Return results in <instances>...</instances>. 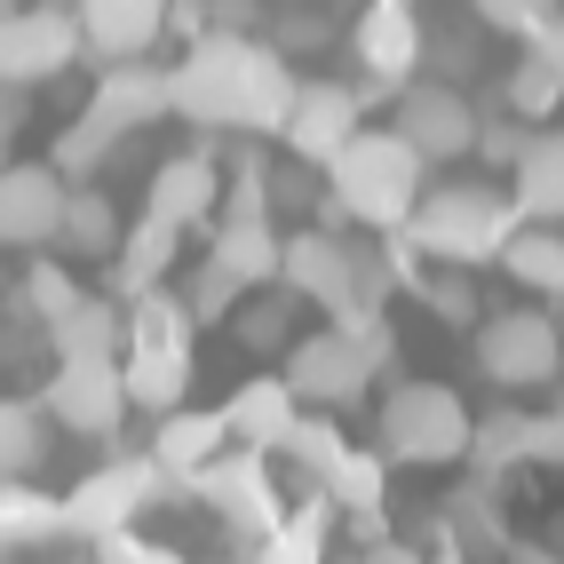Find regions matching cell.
I'll return each instance as SVG.
<instances>
[{
	"mask_svg": "<svg viewBox=\"0 0 564 564\" xmlns=\"http://www.w3.org/2000/svg\"><path fill=\"white\" fill-rule=\"evenodd\" d=\"M294 72L279 48L239 41V32H199L192 56L167 72V104L192 128H231V135H279L294 111Z\"/></svg>",
	"mask_w": 564,
	"mask_h": 564,
	"instance_id": "6da1fadb",
	"label": "cell"
},
{
	"mask_svg": "<svg viewBox=\"0 0 564 564\" xmlns=\"http://www.w3.org/2000/svg\"><path fill=\"white\" fill-rule=\"evenodd\" d=\"M517 239V207L494 183H430L405 215V247L430 262V271H477V262H501V247Z\"/></svg>",
	"mask_w": 564,
	"mask_h": 564,
	"instance_id": "7a4b0ae2",
	"label": "cell"
},
{
	"mask_svg": "<svg viewBox=\"0 0 564 564\" xmlns=\"http://www.w3.org/2000/svg\"><path fill=\"white\" fill-rule=\"evenodd\" d=\"M326 183H334V199H343L350 223H366V231H405L413 199L430 192V167L398 128H358L343 152L326 160Z\"/></svg>",
	"mask_w": 564,
	"mask_h": 564,
	"instance_id": "3957f363",
	"label": "cell"
},
{
	"mask_svg": "<svg viewBox=\"0 0 564 564\" xmlns=\"http://www.w3.org/2000/svg\"><path fill=\"white\" fill-rule=\"evenodd\" d=\"M128 334H120V382H128V405L143 413H175L183 390H192V311H183V294L152 286L135 294V311H120Z\"/></svg>",
	"mask_w": 564,
	"mask_h": 564,
	"instance_id": "277c9868",
	"label": "cell"
},
{
	"mask_svg": "<svg viewBox=\"0 0 564 564\" xmlns=\"http://www.w3.org/2000/svg\"><path fill=\"white\" fill-rule=\"evenodd\" d=\"M477 413L462 405V390L445 382H390L382 390V422H373V454L398 469H445L469 454Z\"/></svg>",
	"mask_w": 564,
	"mask_h": 564,
	"instance_id": "5b68a950",
	"label": "cell"
},
{
	"mask_svg": "<svg viewBox=\"0 0 564 564\" xmlns=\"http://www.w3.org/2000/svg\"><path fill=\"white\" fill-rule=\"evenodd\" d=\"M477 373L494 390H556L564 382V326L549 311L477 318Z\"/></svg>",
	"mask_w": 564,
	"mask_h": 564,
	"instance_id": "8992f818",
	"label": "cell"
},
{
	"mask_svg": "<svg viewBox=\"0 0 564 564\" xmlns=\"http://www.w3.org/2000/svg\"><path fill=\"white\" fill-rule=\"evenodd\" d=\"M152 501H167V469L152 454L104 462V469H88L64 494V541H111V533H128Z\"/></svg>",
	"mask_w": 564,
	"mask_h": 564,
	"instance_id": "52a82bcc",
	"label": "cell"
},
{
	"mask_svg": "<svg viewBox=\"0 0 564 564\" xmlns=\"http://www.w3.org/2000/svg\"><path fill=\"white\" fill-rule=\"evenodd\" d=\"M192 494H207L215 501V517L231 524L239 541H271L279 524H286V501H279V485H271V462L262 454H215L199 477H192Z\"/></svg>",
	"mask_w": 564,
	"mask_h": 564,
	"instance_id": "ba28073f",
	"label": "cell"
},
{
	"mask_svg": "<svg viewBox=\"0 0 564 564\" xmlns=\"http://www.w3.org/2000/svg\"><path fill=\"white\" fill-rule=\"evenodd\" d=\"M80 24H72V9H17L9 24H0V88H48L64 64H80Z\"/></svg>",
	"mask_w": 564,
	"mask_h": 564,
	"instance_id": "9c48e42d",
	"label": "cell"
},
{
	"mask_svg": "<svg viewBox=\"0 0 564 564\" xmlns=\"http://www.w3.org/2000/svg\"><path fill=\"white\" fill-rule=\"evenodd\" d=\"M279 382L294 390V405H326V413H343L350 398H366L373 390V358H366V343H350V334H303V343L286 350V373Z\"/></svg>",
	"mask_w": 564,
	"mask_h": 564,
	"instance_id": "30bf717a",
	"label": "cell"
},
{
	"mask_svg": "<svg viewBox=\"0 0 564 564\" xmlns=\"http://www.w3.org/2000/svg\"><path fill=\"white\" fill-rule=\"evenodd\" d=\"M48 422L72 437H111L128 422V382H120V358H72L48 373Z\"/></svg>",
	"mask_w": 564,
	"mask_h": 564,
	"instance_id": "8fae6325",
	"label": "cell"
},
{
	"mask_svg": "<svg viewBox=\"0 0 564 564\" xmlns=\"http://www.w3.org/2000/svg\"><path fill=\"white\" fill-rule=\"evenodd\" d=\"M398 135L422 152V167L437 160H462L469 152V135H477V111L454 80H405L398 88Z\"/></svg>",
	"mask_w": 564,
	"mask_h": 564,
	"instance_id": "7c38bea8",
	"label": "cell"
},
{
	"mask_svg": "<svg viewBox=\"0 0 564 564\" xmlns=\"http://www.w3.org/2000/svg\"><path fill=\"white\" fill-rule=\"evenodd\" d=\"M358 128H366V96H358V88H343V80H303L279 135H286V152L303 160V167H326Z\"/></svg>",
	"mask_w": 564,
	"mask_h": 564,
	"instance_id": "4fadbf2b",
	"label": "cell"
},
{
	"mask_svg": "<svg viewBox=\"0 0 564 564\" xmlns=\"http://www.w3.org/2000/svg\"><path fill=\"white\" fill-rule=\"evenodd\" d=\"M72 183L48 160H0V247H56Z\"/></svg>",
	"mask_w": 564,
	"mask_h": 564,
	"instance_id": "5bb4252c",
	"label": "cell"
},
{
	"mask_svg": "<svg viewBox=\"0 0 564 564\" xmlns=\"http://www.w3.org/2000/svg\"><path fill=\"white\" fill-rule=\"evenodd\" d=\"M167 9L175 0H80L72 24H80L88 64H143L167 32Z\"/></svg>",
	"mask_w": 564,
	"mask_h": 564,
	"instance_id": "9a60e30c",
	"label": "cell"
},
{
	"mask_svg": "<svg viewBox=\"0 0 564 564\" xmlns=\"http://www.w3.org/2000/svg\"><path fill=\"white\" fill-rule=\"evenodd\" d=\"M350 48L366 64L373 96H398L413 72H422V17L398 9V0H373V9L358 17V32H350Z\"/></svg>",
	"mask_w": 564,
	"mask_h": 564,
	"instance_id": "2e32d148",
	"label": "cell"
},
{
	"mask_svg": "<svg viewBox=\"0 0 564 564\" xmlns=\"http://www.w3.org/2000/svg\"><path fill=\"white\" fill-rule=\"evenodd\" d=\"M215 207H223V167H215V152H175V160H160L152 192H143V215H160L167 231H207Z\"/></svg>",
	"mask_w": 564,
	"mask_h": 564,
	"instance_id": "e0dca14e",
	"label": "cell"
},
{
	"mask_svg": "<svg viewBox=\"0 0 564 564\" xmlns=\"http://www.w3.org/2000/svg\"><path fill=\"white\" fill-rule=\"evenodd\" d=\"M437 533L454 541L462 564H501L509 541H517V533H509V509H501V477H469L462 494H445Z\"/></svg>",
	"mask_w": 564,
	"mask_h": 564,
	"instance_id": "ac0fdd59",
	"label": "cell"
},
{
	"mask_svg": "<svg viewBox=\"0 0 564 564\" xmlns=\"http://www.w3.org/2000/svg\"><path fill=\"white\" fill-rule=\"evenodd\" d=\"M88 120L111 128V135H135V128L175 120L167 72H160V64H104V72H96V96H88Z\"/></svg>",
	"mask_w": 564,
	"mask_h": 564,
	"instance_id": "d6986e66",
	"label": "cell"
},
{
	"mask_svg": "<svg viewBox=\"0 0 564 564\" xmlns=\"http://www.w3.org/2000/svg\"><path fill=\"white\" fill-rule=\"evenodd\" d=\"M501 183H509L517 223L564 231V128H524V152H517V167Z\"/></svg>",
	"mask_w": 564,
	"mask_h": 564,
	"instance_id": "ffe728a7",
	"label": "cell"
},
{
	"mask_svg": "<svg viewBox=\"0 0 564 564\" xmlns=\"http://www.w3.org/2000/svg\"><path fill=\"white\" fill-rule=\"evenodd\" d=\"M294 390L279 382V373H247V382L231 390V405H223V430H231V445L239 454H262L271 462L279 445H286V430H294Z\"/></svg>",
	"mask_w": 564,
	"mask_h": 564,
	"instance_id": "44dd1931",
	"label": "cell"
},
{
	"mask_svg": "<svg viewBox=\"0 0 564 564\" xmlns=\"http://www.w3.org/2000/svg\"><path fill=\"white\" fill-rule=\"evenodd\" d=\"M279 231H271V215H215L207 223V262L223 279H239V286H271L279 279Z\"/></svg>",
	"mask_w": 564,
	"mask_h": 564,
	"instance_id": "7402d4cb",
	"label": "cell"
},
{
	"mask_svg": "<svg viewBox=\"0 0 564 564\" xmlns=\"http://www.w3.org/2000/svg\"><path fill=\"white\" fill-rule=\"evenodd\" d=\"M215 454H231V430H223V405L215 413H160V437H152V462L167 469V485H192Z\"/></svg>",
	"mask_w": 564,
	"mask_h": 564,
	"instance_id": "603a6c76",
	"label": "cell"
},
{
	"mask_svg": "<svg viewBox=\"0 0 564 564\" xmlns=\"http://www.w3.org/2000/svg\"><path fill=\"white\" fill-rule=\"evenodd\" d=\"M175 239L183 231H167L160 215H143L135 231H120V247H111V286L128 294H152V286H167V271H175Z\"/></svg>",
	"mask_w": 564,
	"mask_h": 564,
	"instance_id": "cb8c5ba5",
	"label": "cell"
},
{
	"mask_svg": "<svg viewBox=\"0 0 564 564\" xmlns=\"http://www.w3.org/2000/svg\"><path fill=\"white\" fill-rule=\"evenodd\" d=\"M501 271L541 294V303H564V231H549V223H517V239L501 247Z\"/></svg>",
	"mask_w": 564,
	"mask_h": 564,
	"instance_id": "d4e9b609",
	"label": "cell"
},
{
	"mask_svg": "<svg viewBox=\"0 0 564 564\" xmlns=\"http://www.w3.org/2000/svg\"><path fill=\"white\" fill-rule=\"evenodd\" d=\"M120 334H128V318L104 303V294H80L56 326H48V343H56V366H72V358H120Z\"/></svg>",
	"mask_w": 564,
	"mask_h": 564,
	"instance_id": "484cf974",
	"label": "cell"
},
{
	"mask_svg": "<svg viewBox=\"0 0 564 564\" xmlns=\"http://www.w3.org/2000/svg\"><path fill=\"white\" fill-rule=\"evenodd\" d=\"M41 549V541H64V501L56 494H41V485H24V477H9L0 485V549Z\"/></svg>",
	"mask_w": 564,
	"mask_h": 564,
	"instance_id": "4316f807",
	"label": "cell"
},
{
	"mask_svg": "<svg viewBox=\"0 0 564 564\" xmlns=\"http://www.w3.org/2000/svg\"><path fill=\"white\" fill-rule=\"evenodd\" d=\"M56 247L111 254V247H120V207H111L96 183H72V192H64V223H56Z\"/></svg>",
	"mask_w": 564,
	"mask_h": 564,
	"instance_id": "83f0119b",
	"label": "cell"
},
{
	"mask_svg": "<svg viewBox=\"0 0 564 564\" xmlns=\"http://www.w3.org/2000/svg\"><path fill=\"white\" fill-rule=\"evenodd\" d=\"M326 524H334V501H303V509H286V524L271 541H254L247 564H326Z\"/></svg>",
	"mask_w": 564,
	"mask_h": 564,
	"instance_id": "f1b7e54d",
	"label": "cell"
},
{
	"mask_svg": "<svg viewBox=\"0 0 564 564\" xmlns=\"http://www.w3.org/2000/svg\"><path fill=\"white\" fill-rule=\"evenodd\" d=\"M318 494H326L334 509H350V517H382V494H390V462L373 454V445H366V454L350 445V454L326 469V485H318Z\"/></svg>",
	"mask_w": 564,
	"mask_h": 564,
	"instance_id": "f546056e",
	"label": "cell"
},
{
	"mask_svg": "<svg viewBox=\"0 0 564 564\" xmlns=\"http://www.w3.org/2000/svg\"><path fill=\"white\" fill-rule=\"evenodd\" d=\"M41 462H48V413L24 398H0V485L32 477Z\"/></svg>",
	"mask_w": 564,
	"mask_h": 564,
	"instance_id": "4dcf8cb0",
	"label": "cell"
},
{
	"mask_svg": "<svg viewBox=\"0 0 564 564\" xmlns=\"http://www.w3.org/2000/svg\"><path fill=\"white\" fill-rule=\"evenodd\" d=\"M462 462H469V477H509V469H524V413H517V405L477 413Z\"/></svg>",
	"mask_w": 564,
	"mask_h": 564,
	"instance_id": "1f68e13d",
	"label": "cell"
},
{
	"mask_svg": "<svg viewBox=\"0 0 564 564\" xmlns=\"http://www.w3.org/2000/svg\"><path fill=\"white\" fill-rule=\"evenodd\" d=\"M279 454H286L294 469H303L311 485H326V469L350 454V437L334 430V413H294V430H286V445H279Z\"/></svg>",
	"mask_w": 564,
	"mask_h": 564,
	"instance_id": "d6a6232c",
	"label": "cell"
},
{
	"mask_svg": "<svg viewBox=\"0 0 564 564\" xmlns=\"http://www.w3.org/2000/svg\"><path fill=\"white\" fill-rule=\"evenodd\" d=\"M111 152H120V135H111V128H96L88 111H80V120H72V128L56 135V152H48V167H56L64 183H96V167H104Z\"/></svg>",
	"mask_w": 564,
	"mask_h": 564,
	"instance_id": "836d02e7",
	"label": "cell"
},
{
	"mask_svg": "<svg viewBox=\"0 0 564 564\" xmlns=\"http://www.w3.org/2000/svg\"><path fill=\"white\" fill-rule=\"evenodd\" d=\"M286 326H294V294H286V286H279V294H271V286H247V294H239V343H247V350H279Z\"/></svg>",
	"mask_w": 564,
	"mask_h": 564,
	"instance_id": "e575fe53",
	"label": "cell"
},
{
	"mask_svg": "<svg viewBox=\"0 0 564 564\" xmlns=\"http://www.w3.org/2000/svg\"><path fill=\"white\" fill-rule=\"evenodd\" d=\"M430 303V318L437 326H477L485 318V303H477V279L469 271H422V286H413Z\"/></svg>",
	"mask_w": 564,
	"mask_h": 564,
	"instance_id": "d590c367",
	"label": "cell"
},
{
	"mask_svg": "<svg viewBox=\"0 0 564 564\" xmlns=\"http://www.w3.org/2000/svg\"><path fill=\"white\" fill-rule=\"evenodd\" d=\"M556 104H564V80L541 56H517V72H509V120H549Z\"/></svg>",
	"mask_w": 564,
	"mask_h": 564,
	"instance_id": "8d00e7d4",
	"label": "cell"
},
{
	"mask_svg": "<svg viewBox=\"0 0 564 564\" xmlns=\"http://www.w3.org/2000/svg\"><path fill=\"white\" fill-rule=\"evenodd\" d=\"M556 17H564V0H477V24L509 32V41H541Z\"/></svg>",
	"mask_w": 564,
	"mask_h": 564,
	"instance_id": "74e56055",
	"label": "cell"
},
{
	"mask_svg": "<svg viewBox=\"0 0 564 564\" xmlns=\"http://www.w3.org/2000/svg\"><path fill=\"white\" fill-rule=\"evenodd\" d=\"M72 303H80V279H72L64 262H32V271H24V311L41 326H56Z\"/></svg>",
	"mask_w": 564,
	"mask_h": 564,
	"instance_id": "f35d334b",
	"label": "cell"
},
{
	"mask_svg": "<svg viewBox=\"0 0 564 564\" xmlns=\"http://www.w3.org/2000/svg\"><path fill=\"white\" fill-rule=\"evenodd\" d=\"M239 279H223L215 271V262H207V271L192 279V294H183V311H192V326H223V318H231V303H239Z\"/></svg>",
	"mask_w": 564,
	"mask_h": 564,
	"instance_id": "ab89813d",
	"label": "cell"
},
{
	"mask_svg": "<svg viewBox=\"0 0 564 564\" xmlns=\"http://www.w3.org/2000/svg\"><path fill=\"white\" fill-rule=\"evenodd\" d=\"M469 152L485 160V167H517V152H524V120H477V135H469Z\"/></svg>",
	"mask_w": 564,
	"mask_h": 564,
	"instance_id": "60d3db41",
	"label": "cell"
},
{
	"mask_svg": "<svg viewBox=\"0 0 564 564\" xmlns=\"http://www.w3.org/2000/svg\"><path fill=\"white\" fill-rule=\"evenodd\" d=\"M96 556H104V564H192V556H175V549H160V541H135V533L96 541Z\"/></svg>",
	"mask_w": 564,
	"mask_h": 564,
	"instance_id": "b9f144b4",
	"label": "cell"
},
{
	"mask_svg": "<svg viewBox=\"0 0 564 564\" xmlns=\"http://www.w3.org/2000/svg\"><path fill=\"white\" fill-rule=\"evenodd\" d=\"M17 128H24V96H17V88H0V160L17 152Z\"/></svg>",
	"mask_w": 564,
	"mask_h": 564,
	"instance_id": "7bdbcfd3",
	"label": "cell"
},
{
	"mask_svg": "<svg viewBox=\"0 0 564 564\" xmlns=\"http://www.w3.org/2000/svg\"><path fill=\"white\" fill-rule=\"evenodd\" d=\"M533 56H541V64L556 72V80H564V17H556V24L541 32V41H533Z\"/></svg>",
	"mask_w": 564,
	"mask_h": 564,
	"instance_id": "ee69618b",
	"label": "cell"
},
{
	"mask_svg": "<svg viewBox=\"0 0 564 564\" xmlns=\"http://www.w3.org/2000/svg\"><path fill=\"white\" fill-rule=\"evenodd\" d=\"M501 564H564L556 549H541V541H509V556Z\"/></svg>",
	"mask_w": 564,
	"mask_h": 564,
	"instance_id": "f6af8a7d",
	"label": "cell"
},
{
	"mask_svg": "<svg viewBox=\"0 0 564 564\" xmlns=\"http://www.w3.org/2000/svg\"><path fill=\"white\" fill-rule=\"evenodd\" d=\"M533 541H541V549H556V556H564V509H549V524H541V533H533Z\"/></svg>",
	"mask_w": 564,
	"mask_h": 564,
	"instance_id": "bcb514c9",
	"label": "cell"
},
{
	"mask_svg": "<svg viewBox=\"0 0 564 564\" xmlns=\"http://www.w3.org/2000/svg\"><path fill=\"white\" fill-rule=\"evenodd\" d=\"M9 17H17V0H0V24H9Z\"/></svg>",
	"mask_w": 564,
	"mask_h": 564,
	"instance_id": "7dc6e473",
	"label": "cell"
},
{
	"mask_svg": "<svg viewBox=\"0 0 564 564\" xmlns=\"http://www.w3.org/2000/svg\"><path fill=\"white\" fill-rule=\"evenodd\" d=\"M398 9H413V0H398Z\"/></svg>",
	"mask_w": 564,
	"mask_h": 564,
	"instance_id": "c3c4849f",
	"label": "cell"
}]
</instances>
